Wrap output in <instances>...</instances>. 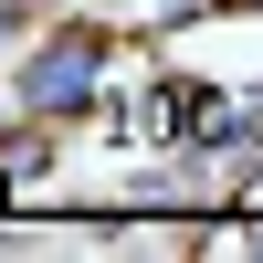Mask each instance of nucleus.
Listing matches in <instances>:
<instances>
[{"label":"nucleus","mask_w":263,"mask_h":263,"mask_svg":"<svg viewBox=\"0 0 263 263\" xmlns=\"http://www.w3.org/2000/svg\"><path fill=\"white\" fill-rule=\"evenodd\" d=\"M11 105L42 116V126H74L84 105H105V32H95V21L32 32V53H21V74H11Z\"/></svg>","instance_id":"f257e3e1"}]
</instances>
